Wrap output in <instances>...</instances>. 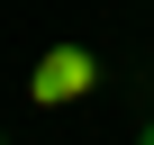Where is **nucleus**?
<instances>
[{
	"instance_id": "obj_1",
	"label": "nucleus",
	"mask_w": 154,
	"mask_h": 145,
	"mask_svg": "<svg viewBox=\"0 0 154 145\" xmlns=\"http://www.w3.org/2000/svg\"><path fill=\"white\" fill-rule=\"evenodd\" d=\"M100 91V54L91 45H45L36 72H27V100L36 109H72V100H91Z\"/></svg>"
},
{
	"instance_id": "obj_2",
	"label": "nucleus",
	"mask_w": 154,
	"mask_h": 145,
	"mask_svg": "<svg viewBox=\"0 0 154 145\" xmlns=\"http://www.w3.org/2000/svg\"><path fill=\"white\" fill-rule=\"evenodd\" d=\"M136 145H154V118H145V127H136Z\"/></svg>"
},
{
	"instance_id": "obj_3",
	"label": "nucleus",
	"mask_w": 154,
	"mask_h": 145,
	"mask_svg": "<svg viewBox=\"0 0 154 145\" xmlns=\"http://www.w3.org/2000/svg\"><path fill=\"white\" fill-rule=\"evenodd\" d=\"M0 145H9V136H0Z\"/></svg>"
}]
</instances>
